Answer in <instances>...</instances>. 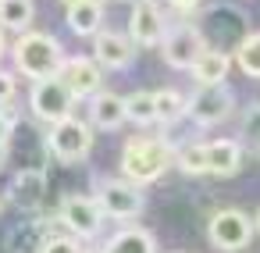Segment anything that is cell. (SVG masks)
<instances>
[{"instance_id": "19", "label": "cell", "mask_w": 260, "mask_h": 253, "mask_svg": "<svg viewBox=\"0 0 260 253\" xmlns=\"http://www.w3.org/2000/svg\"><path fill=\"white\" fill-rule=\"evenodd\" d=\"M104 253H157V242L146 228H125L104 246Z\"/></svg>"}, {"instance_id": "15", "label": "cell", "mask_w": 260, "mask_h": 253, "mask_svg": "<svg viewBox=\"0 0 260 253\" xmlns=\"http://www.w3.org/2000/svg\"><path fill=\"white\" fill-rule=\"evenodd\" d=\"M242 164V146L235 139H214L207 143V171L210 175H235Z\"/></svg>"}, {"instance_id": "10", "label": "cell", "mask_w": 260, "mask_h": 253, "mask_svg": "<svg viewBox=\"0 0 260 253\" xmlns=\"http://www.w3.org/2000/svg\"><path fill=\"white\" fill-rule=\"evenodd\" d=\"M96 203H100V210H104L107 217H121V221L139 217L143 207H146L139 185H132V182H104Z\"/></svg>"}, {"instance_id": "34", "label": "cell", "mask_w": 260, "mask_h": 253, "mask_svg": "<svg viewBox=\"0 0 260 253\" xmlns=\"http://www.w3.org/2000/svg\"><path fill=\"white\" fill-rule=\"evenodd\" d=\"M64 4H75V0H64Z\"/></svg>"}, {"instance_id": "24", "label": "cell", "mask_w": 260, "mask_h": 253, "mask_svg": "<svg viewBox=\"0 0 260 253\" xmlns=\"http://www.w3.org/2000/svg\"><path fill=\"white\" fill-rule=\"evenodd\" d=\"M235 61H239V68H242L246 75H256V79H260V33H249V36L239 43Z\"/></svg>"}, {"instance_id": "1", "label": "cell", "mask_w": 260, "mask_h": 253, "mask_svg": "<svg viewBox=\"0 0 260 253\" xmlns=\"http://www.w3.org/2000/svg\"><path fill=\"white\" fill-rule=\"evenodd\" d=\"M175 164V146L160 136H136L125 143V153H121V171L132 185H146V182H157L168 168Z\"/></svg>"}, {"instance_id": "20", "label": "cell", "mask_w": 260, "mask_h": 253, "mask_svg": "<svg viewBox=\"0 0 260 253\" xmlns=\"http://www.w3.org/2000/svg\"><path fill=\"white\" fill-rule=\"evenodd\" d=\"M185 107H189V100L178 89H157L153 93V111H157V121H164V125L182 121L185 118Z\"/></svg>"}, {"instance_id": "2", "label": "cell", "mask_w": 260, "mask_h": 253, "mask_svg": "<svg viewBox=\"0 0 260 253\" xmlns=\"http://www.w3.org/2000/svg\"><path fill=\"white\" fill-rule=\"evenodd\" d=\"M15 65H18V72L22 75H29V79H54L57 72H61V65H64V47L54 40V36H47V33H29V36H22L18 43H15Z\"/></svg>"}, {"instance_id": "32", "label": "cell", "mask_w": 260, "mask_h": 253, "mask_svg": "<svg viewBox=\"0 0 260 253\" xmlns=\"http://www.w3.org/2000/svg\"><path fill=\"white\" fill-rule=\"evenodd\" d=\"M256 232H260V214H256Z\"/></svg>"}, {"instance_id": "12", "label": "cell", "mask_w": 260, "mask_h": 253, "mask_svg": "<svg viewBox=\"0 0 260 253\" xmlns=\"http://www.w3.org/2000/svg\"><path fill=\"white\" fill-rule=\"evenodd\" d=\"M57 79L64 82V89L72 97H96L100 93V82H104L96 61H86V57H64Z\"/></svg>"}, {"instance_id": "22", "label": "cell", "mask_w": 260, "mask_h": 253, "mask_svg": "<svg viewBox=\"0 0 260 253\" xmlns=\"http://www.w3.org/2000/svg\"><path fill=\"white\" fill-rule=\"evenodd\" d=\"M125 121H136L139 129H143V125H153V121H157V111H153V93L136 89L132 97H125Z\"/></svg>"}, {"instance_id": "25", "label": "cell", "mask_w": 260, "mask_h": 253, "mask_svg": "<svg viewBox=\"0 0 260 253\" xmlns=\"http://www.w3.org/2000/svg\"><path fill=\"white\" fill-rule=\"evenodd\" d=\"M29 246H43V228L40 225H18L11 235H8V249L11 253H29Z\"/></svg>"}, {"instance_id": "17", "label": "cell", "mask_w": 260, "mask_h": 253, "mask_svg": "<svg viewBox=\"0 0 260 253\" xmlns=\"http://www.w3.org/2000/svg\"><path fill=\"white\" fill-rule=\"evenodd\" d=\"M228 68H232V57L221 54V50H203L200 61L192 65V75H196V86H221L228 79Z\"/></svg>"}, {"instance_id": "33", "label": "cell", "mask_w": 260, "mask_h": 253, "mask_svg": "<svg viewBox=\"0 0 260 253\" xmlns=\"http://www.w3.org/2000/svg\"><path fill=\"white\" fill-rule=\"evenodd\" d=\"M0 210H4V196H0Z\"/></svg>"}, {"instance_id": "31", "label": "cell", "mask_w": 260, "mask_h": 253, "mask_svg": "<svg viewBox=\"0 0 260 253\" xmlns=\"http://www.w3.org/2000/svg\"><path fill=\"white\" fill-rule=\"evenodd\" d=\"M0 54H4V36H0Z\"/></svg>"}, {"instance_id": "18", "label": "cell", "mask_w": 260, "mask_h": 253, "mask_svg": "<svg viewBox=\"0 0 260 253\" xmlns=\"http://www.w3.org/2000/svg\"><path fill=\"white\" fill-rule=\"evenodd\" d=\"M93 121L107 132H114L125 121V97L118 93H96L93 97Z\"/></svg>"}, {"instance_id": "21", "label": "cell", "mask_w": 260, "mask_h": 253, "mask_svg": "<svg viewBox=\"0 0 260 253\" xmlns=\"http://www.w3.org/2000/svg\"><path fill=\"white\" fill-rule=\"evenodd\" d=\"M36 15L32 0H0V25L4 29H29Z\"/></svg>"}, {"instance_id": "28", "label": "cell", "mask_w": 260, "mask_h": 253, "mask_svg": "<svg viewBox=\"0 0 260 253\" xmlns=\"http://www.w3.org/2000/svg\"><path fill=\"white\" fill-rule=\"evenodd\" d=\"M11 100H15V75L0 72V107H8Z\"/></svg>"}, {"instance_id": "5", "label": "cell", "mask_w": 260, "mask_h": 253, "mask_svg": "<svg viewBox=\"0 0 260 253\" xmlns=\"http://www.w3.org/2000/svg\"><path fill=\"white\" fill-rule=\"evenodd\" d=\"M47 146H50V153H54L57 161L75 164V161H82V157L93 150V129H89L86 121H79V118H64V121H57V125L50 129Z\"/></svg>"}, {"instance_id": "16", "label": "cell", "mask_w": 260, "mask_h": 253, "mask_svg": "<svg viewBox=\"0 0 260 253\" xmlns=\"http://www.w3.org/2000/svg\"><path fill=\"white\" fill-rule=\"evenodd\" d=\"M43 189H47V175L40 171V168H25V171H18L15 175V185H11V200L22 207V210H29V207H36L40 200H43Z\"/></svg>"}, {"instance_id": "11", "label": "cell", "mask_w": 260, "mask_h": 253, "mask_svg": "<svg viewBox=\"0 0 260 253\" xmlns=\"http://www.w3.org/2000/svg\"><path fill=\"white\" fill-rule=\"evenodd\" d=\"M61 221L72 228V235L93 239V235L100 232V225H104V210H100V203L89 200V196H64V203H61Z\"/></svg>"}, {"instance_id": "6", "label": "cell", "mask_w": 260, "mask_h": 253, "mask_svg": "<svg viewBox=\"0 0 260 253\" xmlns=\"http://www.w3.org/2000/svg\"><path fill=\"white\" fill-rule=\"evenodd\" d=\"M232 107H235V93L221 82V86H196V93H192V100H189V107H185V114L196 121V125H217V121H224L228 114H232Z\"/></svg>"}, {"instance_id": "9", "label": "cell", "mask_w": 260, "mask_h": 253, "mask_svg": "<svg viewBox=\"0 0 260 253\" xmlns=\"http://www.w3.org/2000/svg\"><path fill=\"white\" fill-rule=\"evenodd\" d=\"M160 47H164L160 54H164V61L171 68H192L200 61V54L207 50L203 40H200V33H196V25H175V29H168L164 40H160Z\"/></svg>"}, {"instance_id": "30", "label": "cell", "mask_w": 260, "mask_h": 253, "mask_svg": "<svg viewBox=\"0 0 260 253\" xmlns=\"http://www.w3.org/2000/svg\"><path fill=\"white\" fill-rule=\"evenodd\" d=\"M171 4H175V8H182V11H189V8H196V4H200V0H171Z\"/></svg>"}, {"instance_id": "4", "label": "cell", "mask_w": 260, "mask_h": 253, "mask_svg": "<svg viewBox=\"0 0 260 253\" xmlns=\"http://www.w3.org/2000/svg\"><path fill=\"white\" fill-rule=\"evenodd\" d=\"M207 235H210V242H214L221 253H239V249H246L249 239H253V221H249V214H242V210H235V207H224V210H217V214L210 217Z\"/></svg>"}, {"instance_id": "27", "label": "cell", "mask_w": 260, "mask_h": 253, "mask_svg": "<svg viewBox=\"0 0 260 253\" xmlns=\"http://www.w3.org/2000/svg\"><path fill=\"white\" fill-rule=\"evenodd\" d=\"M246 136L260 146V104H253V107H249V114H246Z\"/></svg>"}, {"instance_id": "3", "label": "cell", "mask_w": 260, "mask_h": 253, "mask_svg": "<svg viewBox=\"0 0 260 253\" xmlns=\"http://www.w3.org/2000/svg\"><path fill=\"white\" fill-rule=\"evenodd\" d=\"M200 40L207 50H239V43L249 36V25H246V15L239 8H228V4H214L203 11L200 25H196Z\"/></svg>"}, {"instance_id": "14", "label": "cell", "mask_w": 260, "mask_h": 253, "mask_svg": "<svg viewBox=\"0 0 260 253\" xmlns=\"http://www.w3.org/2000/svg\"><path fill=\"white\" fill-rule=\"evenodd\" d=\"M104 22V0H75L68 4V29L79 36H96Z\"/></svg>"}, {"instance_id": "13", "label": "cell", "mask_w": 260, "mask_h": 253, "mask_svg": "<svg viewBox=\"0 0 260 253\" xmlns=\"http://www.w3.org/2000/svg\"><path fill=\"white\" fill-rule=\"evenodd\" d=\"M93 54H96V68H111V72L128 68L132 57H136L132 40H125V36H118V33H96Z\"/></svg>"}, {"instance_id": "29", "label": "cell", "mask_w": 260, "mask_h": 253, "mask_svg": "<svg viewBox=\"0 0 260 253\" xmlns=\"http://www.w3.org/2000/svg\"><path fill=\"white\" fill-rule=\"evenodd\" d=\"M11 129H15V125L0 114V157H4V146H8V139H11Z\"/></svg>"}, {"instance_id": "8", "label": "cell", "mask_w": 260, "mask_h": 253, "mask_svg": "<svg viewBox=\"0 0 260 253\" xmlns=\"http://www.w3.org/2000/svg\"><path fill=\"white\" fill-rule=\"evenodd\" d=\"M168 33V22H164V11L157 0H139L132 4V15H128V36H132V47H157Z\"/></svg>"}, {"instance_id": "23", "label": "cell", "mask_w": 260, "mask_h": 253, "mask_svg": "<svg viewBox=\"0 0 260 253\" xmlns=\"http://www.w3.org/2000/svg\"><path fill=\"white\" fill-rule=\"evenodd\" d=\"M175 164L185 175H203L207 171V143H185L182 150H175Z\"/></svg>"}, {"instance_id": "26", "label": "cell", "mask_w": 260, "mask_h": 253, "mask_svg": "<svg viewBox=\"0 0 260 253\" xmlns=\"http://www.w3.org/2000/svg\"><path fill=\"white\" fill-rule=\"evenodd\" d=\"M40 253H86V249H82V242L72 239V235H50V239H43Z\"/></svg>"}, {"instance_id": "7", "label": "cell", "mask_w": 260, "mask_h": 253, "mask_svg": "<svg viewBox=\"0 0 260 253\" xmlns=\"http://www.w3.org/2000/svg\"><path fill=\"white\" fill-rule=\"evenodd\" d=\"M72 100H75V97L64 89L61 79H40V82L32 86V114H36L40 121L57 125V121H64V118H72Z\"/></svg>"}]
</instances>
